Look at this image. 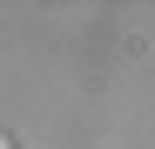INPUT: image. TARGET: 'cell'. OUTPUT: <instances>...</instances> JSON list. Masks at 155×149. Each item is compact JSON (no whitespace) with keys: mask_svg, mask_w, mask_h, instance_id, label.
Instances as JSON below:
<instances>
[{"mask_svg":"<svg viewBox=\"0 0 155 149\" xmlns=\"http://www.w3.org/2000/svg\"><path fill=\"white\" fill-rule=\"evenodd\" d=\"M0 149H14V142H0Z\"/></svg>","mask_w":155,"mask_h":149,"instance_id":"obj_1","label":"cell"}]
</instances>
